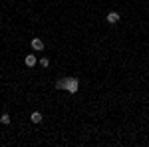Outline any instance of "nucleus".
<instances>
[{
  "instance_id": "1",
  "label": "nucleus",
  "mask_w": 149,
  "mask_h": 147,
  "mask_svg": "<svg viewBox=\"0 0 149 147\" xmlns=\"http://www.w3.org/2000/svg\"><path fill=\"white\" fill-rule=\"evenodd\" d=\"M66 90H68L70 93H76V91L80 90V82H78V78H68V82H66Z\"/></svg>"
},
{
  "instance_id": "2",
  "label": "nucleus",
  "mask_w": 149,
  "mask_h": 147,
  "mask_svg": "<svg viewBox=\"0 0 149 147\" xmlns=\"http://www.w3.org/2000/svg\"><path fill=\"white\" fill-rule=\"evenodd\" d=\"M30 46H32V50H34V52H42L46 44H44V40H42V38H32Z\"/></svg>"
},
{
  "instance_id": "3",
  "label": "nucleus",
  "mask_w": 149,
  "mask_h": 147,
  "mask_svg": "<svg viewBox=\"0 0 149 147\" xmlns=\"http://www.w3.org/2000/svg\"><path fill=\"white\" fill-rule=\"evenodd\" d=\"M24 64H26L28 68H34L36 64H38V58H36L34 54H28V56H26V60H24Z\"/></svg>"
},
{
  "instance_id": "4",
  "label": "nucleus",
  "mask_w": 149,
  "mask_h": 147,
  "mask_svg": "<svg viewBox=\"0 0 149 147\" xmlns=\"http://www.w3.org/2000/svg\"><path fill=\"white\" fill-rule=\"evenodd\" d=\"M42 119H44V115L40 111H32V115H30V121L32 123H42Z\"/></svg>"
},
{
  "instance_id": "5",
  "label": "nucleus",
  "mask_w": 149,
  "mask_h": 147,
  "mask_svg": "<svg viewBox=\"0 0 149 147\" xmlns=\"http://www.w3.org/2000/svg\"><path fill=\"white\" fill-rule=\"evenodd\" d=\"M107 22L109 24H117L119 22V12H109V14H107Z\"/></svg>"
},
{
  "instance_id": "6",
  "label": "nucleus",
  "mask_w": 149,
  "mask_h": 147,
  "mask_svg": "<svg viewBox=\"0 0 149 147\" xmlns=\"http://www.w3.org/2000/svg\"><path fill=\"white\" fill-rule=\"evenodd\" d=\"M66 82H68V78H60L56 82V90H66Z\"/></svg>"
},
{
  "instance_id": "7",
  "label": "nucleus",
  "mask_w": 149,
  "mask_h": 147,
  "mask_svg": "<svg viewBox=\"0 0 149 147\" xmlns=\"http://www.w3.org/2000/svg\"><path fill=\"white\" fill-rule=\"evenodd\" d=\"M0 123L2 125H10V115H8V113H2V115H0Z\"/></svg>"
},
{
  "instance_id": "8",
  "label": "nucleus",
  "mask_w": 149,
  "mask_h": 147,
  "mask_svg": "<svg viewBox=\"0 0 149 147\" xmlns=\"http://www.w3.org/2000/svg\"><path fill=\"white\" fill-rule=\"evenodd\" d=\"M40 66H42V68H48V66H50V60H48V58H40Z\"/></svg>"
}]
</instances>
